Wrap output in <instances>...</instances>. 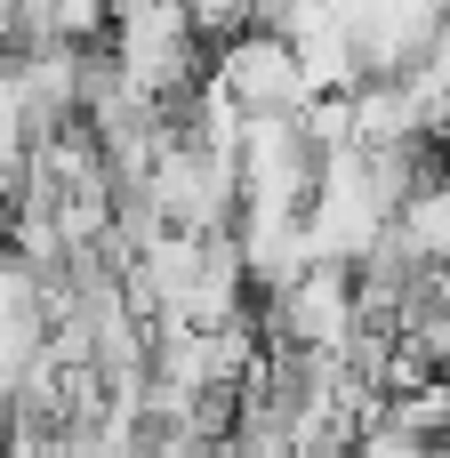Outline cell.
<instances>
[{"label":"cell","mask_w":450,"mask_h":458,"mask_svg":"<svg viewBox=\"0 0 450 458\" xmlns=\"http://www.w3.org/2000/svg\"><path fill=\"white\" fill-rule=\"evenodd\" d=\"M209 81H217L250 121H298V113L314 105V89H306V72H298V48H290L282 32H266V24L217 40V48H209Z\"/></svg>","instance_id":"obj_1"},{"label":"cell","mask_w":450,"mask_h":458,"mask_svg":"<svg viewBox=\"0 0 450 458\" xmlns=\"http://www.w3.org/2000/svg\"><path fill=\"white\" fill-rule=\"evenodd\" d=\"M362 330V306H354V274L346 266H306L298 282H282L266 298V346H290V354H346V338Z\"/></svg>","instance_id":"obj_2"},{"label":"cell","mask_w":450,"mask_h":458,"mask_svg":"<svg viewBox=\"0 0 450 458\" xmlns=\"http://www.w3.org/2000/svg\"><path fill=\"white\" fill-rule=\"evenodd\" d=\"M395 242H403L419 266H450V169H435V177H427V185L403 201Z\"/></svg>","instance_id":"obj_3"},{"label":"cell","mask_w":450,"mask_h":458,"mask_svg":"<svg viewBox=\"0 0 450 458\" xmlns=\"http://www.w3.org/2000/svg\"><path fill=\"white\" fill-rule=\"evenodd\" d=\"M8 16H16V0H0V24H8Z\"/></svg>","instance_id":"obj_4"}]
</instances>
